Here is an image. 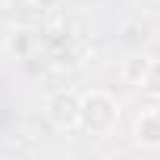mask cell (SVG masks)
Returning <instances> with one entry per match:
<instances>
[{
	"mask_svg": "<svg viewBox=\"0 0 160 160\" xmlns=\"http://www.w3.org/2000/svg\"><path fill=\"white\" fill-rule=\"evenodd\" d=\"M116 116H119V107H116V101H113L107 91H91V94L82 101V122H85V129H91L94 135H107V132L113 129Z\"/></svg>",
	"mask_w": 160,
	"mask_h": 160,
	"instance_id": "cell-1",
	"label": "cell"
},
{
	"mask_svg": "<svg viewBox=\"0 0 160 160\" xmlns=\"http://www.w3.org/2000/svg\"><path fill=\"white\" fill-rule=\"evenodd\" d=\"M47 113H50V119H53L60 129H66V126H75L78 119H82V104L75 101V94L60 91V94H53V98H50Z\"/></svg>",
	"mask_w": 160,
	"mask_h": 160,
	"instance_id": "cell-2",
	"label": "cell"
},
{
	"mask_svg": "<svg viewBox=\"0 0 160 160\" xmlns=\"http://www.w3.org/2000/svg\"><path fill=\"white\" fill-rule=\"evenodd\" d=\"M135 138H138L141 144L157 148V144H160V113H144V116L138 119V126H135Z\"/></svg>",
	"mask_w": 160,
	"mask_h": 160,
	"instance_id": "cell-3",
	"label": "cell"
},
{
	"mask_svg": "<svg viewBox=\"0 0 160 160\" xmlns=\"http://www.w3.org/2000/svg\"><path fill=\"white\" fill-rule=\"evenodd\" d=\"M141 85H144V91H151V94H157V98H160V60L148 66L144 82H141Z\"/></svg>",
	"mask_w": 160,
	"mask_h": 160,
	"instance_id": "cell-4",
	"label": "cell"
}]
</instances>
